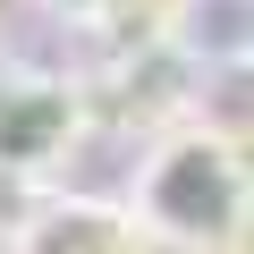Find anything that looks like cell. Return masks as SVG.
<instances>
[{"label": "cell", "instance_id": "obj_4", "mask_svg": "<svg viewBox=\"0 0 254 254\" xmlns=\"http://www.w3.org/2000/svg\"><path fill=\"white\" fill-rule=\"evenodd\" d=\"M161 51L178 68H254V0H170L161 17Z\"/></svg>", "mask_w": 254, "mask_h": 254}, {"label": "cell", "instance_id": "obj_5", "mask_svg": "<svg viewBox=\"0 0 254 254\" xmlns=\"http://www.w3.org/2000/svg\"><path fill=\"white\" fill-rule=\"evenodd\" d=\"M51 17L68 26H102V34H136V43H161V17L170 0H43Z\"/></svg>", "mask_w": 254, "mask_h": 254}, {"label": "cell", "instance_id": "obj_1", "mask_svg": "<svg viewBox=\"0 0 254 254\" xmlns=\"http://www.w3.org/2000/svg\"><path fill=\"white\" fill-rule=\"evenodd\" d=\"M127 212L161 254H229L254 229V161L229 127L170 119L127 170Z\"/></svg>", "mask_w": 254, "mask_h": 254}, {"label": "cell", "instance_id": "obj_3", "mask_svg": "<svg viewBox=\"0 0 254 254\" xmlns=\"http://www.w3.org/2000/svg\"><path fill=\"white\" fill-rule=\"evenodd\" d=\"M9 254H161L127 203H68V195H43V212L9 237Z\"/></svg>", "mask_w": 254, "mask_h": 254}, {"label": "cell", "instance_id": "obj_2", "mask_svg": "<svg viewBox=\"0 0 254 254\" xmlns=\"http://www.w3.org/2000/svg\"><path fill=\"white\" fill-rule=\"evenodd\" d=\"M85 136H93V110H85V93L68 76L0 68V170L9 178H51Z\"/></svg>", "mask_w": 254, "mask_h": 254}]
</instances>
